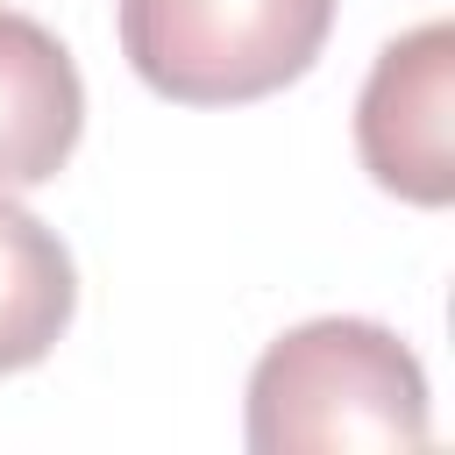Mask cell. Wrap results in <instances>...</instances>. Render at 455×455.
Listing matches in <instances>:
<instances>
[{"instance_id":"obj_3","label":"cell","mask_w":455,"mask_h":455,"mask_svg":"<svg viewBox=\"0 0 455 455\" xmlns=\"http://www.w3.org/2000/svg\"><path fill=\"white\" fill-rule=\"evenodd\" d=\"M455 28L419 21L391 36L355 100V156L405 206L455 199Z\"/></svg>"},{"instance_id":"obj_5","label":"cell","mask_w":455,"mask_h":455,"mask_svg":"<svg viewBox=\"0 0 455 455\" xmlns=\"http://www.w3.org/2000/svg\"><path fill=\"white\" fill-rule=\"evenodd\" d=\"M78 313V270L57 228L0 192V377L36 370Z\"/></svg>"},{"instance_id":"obj_1","label":"cell","mask_w":455,"mask_h":455,"mask_svg":"<svg viewBox=\"0 0 455 455\" xmlns=\"http://www.w3.org/2000/svg\"><path fill=\"white\" fill-rule=\"evenodd\" d=\"M242 434L256 455H348V448H427L434 405L419 355L355 313L277 334L249 370Z\"/></svg>"},{"instance_id":"obj_2","label":"cell","mask_w":455,"mask_h":455,"mask_svg":"<svg viewBox=\"0 0 455 455\" xmlns=\"http://www.w3.org/2000/svg\"><path fill=\"white\" fill-rule=\"evenodd\" d=\"M121 57L171 107H249L313 71L334 0H121Z\"/></svg>"},{"instance_id":"obj_4","label":"cell","mask_w":455,"mask_h":455,"mask_svg":"<svg viewBox=\"0 0 455 455\" xmlns=\"http://www.w3.org/2000/svg\"><path fill=\"white\" fill-rule=\"evenodd\" d=\"M85 135V78L71 50L36 21L0 7V192L50 185Z\"/></svg>"}]
</instances>
